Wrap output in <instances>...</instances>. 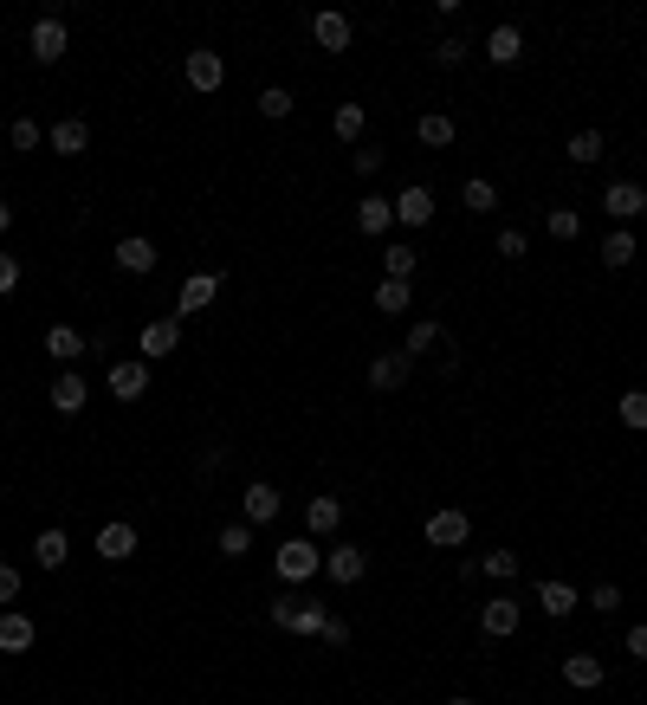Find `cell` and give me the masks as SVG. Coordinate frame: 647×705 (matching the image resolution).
I'll return each mask as SVG.
<instances>
[{"instance_id": "1", "label": "cell", "mask_w": 647, "mask_h": 705, "mask_svg": "<svg viewBox=\"0 0 647 705\" xmlns=\"http://www.w3.org/2000/svg\"><path fill=\"white\" fill-rule=\"evenodd\" d=\"M272 570H279V583H305V576L324 570V550L311 544V537H285V544L272 550Z\"/></svg>"}, {"instance_id": "2", "label": "cell", "mask_w": 647, "mask_h": 705, "mask_svg": "<svg viewBox=\"0 0 647 705\" xmlns=\"http://www.w3.org/2000/svg\"><path fill=\"white\" fill-rule=\"evenodd\" d=\"M26 46H33V59H39V65H59V59H65V46H72V33H65L59 13H39L33 33H26Z\"/></svg>"}, {"instance_id": "3", "label": "cell", "mask_w": 647, "mask_h": 705, "mask_svg": "<svg viewBox=\"0 0 647 705\" xmlns=\"http://www.w3.org/2000/svg\"><path fill=\"white\" fill-rule=\"evenodd\" d=\"M110 395H117V402H143L149 395V363L143 356H110Z\"/></svg>"}, {"instance_id": "4", "label": "cell", "mask_w": 647, "mask_h": 705, "mask_svg": "<svg viewBox=\"0 0 647 705\" xmlns=\"http://www.w3.org/2000/svg\"><path fill=\"white\" fill-rule=\"evenodd\" d=\"M324 576H330L337 589H356V583L369 576V557H363L356 544H330V550H324Z\"/></svg>"}, {"instance_id": "5", "label": "cell", "mask_w": 647, "mask_h": 705, "mask_svg": "<svg viewBox=\"0 0 647 705\" xmlns=\"http://www.w3.org/2000/svg\"><path fill=\"white\" fill-rule=\"evenodd\" d=\"M175 343H182V324H175V317H156V324H143L136 350H143V363H162V356H175Z\"/></svg>"}, {"instance_id": "6", "label": "cell", "mask_w": 647, "mask_h": 705, "mask_svg": "<svg viewBox=\"0 0 647 705\" xmlns=\"http://www.w3.org/2000/svg\"><path fill=\"white\" fill-rule=\"evenodd\" d=\"M182 78H188V91H220L227 85V65H220V52H188V65H182Z\"/></svg>"}, {"instance_id": "7", "label": "cell", "mask_w": 647, "mask_h": 705, "mask_svg": "<svg viewBox=\"0 0 647 705\" xmlns=\"http://www.w3.org/2000/svg\"><path fill=\"white\" fill-rule=\"evenodd\" d=\"M466 531H473V524H466V511H460V505H440L434 518H428V544H440V550H460V544H466Z\"/></svg>"}, {"instance_id": "8", "label": "cell", "mask_w": 647, "mask_h": 705, "mask_svg": "<svg viewBox=\"0 0 647 705\" xmlns=\"http://www.w3.org/2000/svg\"><path fill=\"white\" fill-rule=\"evenodd\" d=\"M602 207H609V214L628 227L635 214H647V188H641V182H609V188H602Z\"/></svg>"}, {"instance_id": "9", "label": "cell", "mask_w": 647, "mask_h": 705, "mask_svg": "<svg viewBox=\"0 0 647 705\" xmlns=\"http://www.w3.org/2000/svg\"><path fill=\"white\" fill-rule=\"evenodd\" d=\"M85 350H91V337H85V330H72V324H52V330H46V356H52L59 369H72Z\"/></svg>"}, {"instance_id": "10", "label": "cell", "mask_w": 647, "mask_h": 705, "mask_svg": "<svg viewBox=\"0 0 647 705\" xmlns=\"http://www.w3.org/2000/svg\"><path fill=\"white\" fill-rule=\"evenodd\" d=\"M311 39H318V46L324 52H350V20H343V13L337 7H324V13H311Z\"/></svg>"}, {"instance_id": "11", "label": "cell", "mask_w": 647, "mask_h": 705, "mask_svg": "<svg viewBox=\"0 0 647 705\" xmlns=\"http://www.w3.org/2000/svg\"><path fill=\"white\" fill-rule=\"evenodd\" d=\"M46 402L59 408V414H78L91 402V389H85V376H78V369H59V376H52V389H46Z\"/></svg>"}, {"instance_id": "12", "label": "cell", "mask_w": 647, "mask_h": 705, "mask_svg": "<svg viewBox=\"0 0 647 705\" xmlns=\"http://www.w3.org/2000/svg\"><path fill=\"white\" fill-rule=\"evenodd\" d=\"M98 557H104V563H130V557H136V524L110 518L104 531H98Z\"/></svg>"}, {"instance_id": "13", "label": "cell", "mask_w": 647, "mask_h": 705, "mask_svg": "<svg viewBox=\"0 0 647 705\" xmlns=\"http://www.w3.org/2000/svg\"><path fill=\"white\" fill-rule=\"evenodd\" d=\"M46 143L59 149V156H85V149H91V123H85V117H59V123L46 130Z\"/></svg>"}, {"instance_id": "14", "label": "cell", "mask_w": 647, "mask_h": 705, "mask_svg": "<svg viewBox=\"0 0 647 705\" xmlns=\"http://www.w3.org/2000/svg\"><path fill=\"white\" fill-rule=\"evenodd\" d=\"M117 272H130V279H143V272H156V240H143V233H130V240H117Z\"/></svg>"}, {"instance_id": "15", "label": "cell", "mask_w": 647, "mask_h": 705, "mask_svg": "<svg viewBox=\"0 0 647 705\" xmlns=\"http://www.w3.org/2000/svg\"><path fill=\"white\" fill-rule=\"evenodd\" d=\"M479 634H492V641L518 634V602H512V596H492L486 608H479Z\"/></svg>"}, {"instance_id": "16", "label": "cell", "mask_w": 647, "mask_h": 705, "mask_svg": "<svg viewBox=\"0 0 647 705\" xmlns=\"http://www.w3.org/2000/svg\"><path fill=\"white\" fill-rule=\"evenodd\" d=\"M279 505H285V499L266 486V479H253V486L240 492V511H246V524H272V518H279Z\"/></svg>"}, {"instance_id": "17", "label": "cell", "mask_w": 647, "mask_h": 705, "mask_svg": "<svg viewBox=\"0 0 647 705\" xmlns=\"http://www.w3.org/2000/svg\"><path fill=\"white\" fill-rule=\"evenodd\" d=\"M563 680H570L576 693H596V686L609 680V667H602L596 654H563Z\"/></svg>"}, {"instance_id": "18", "label": "cell", "mask_w": 647, "mask_h": 705, "mask_svg": "<svg viewBox=\"0 0 647 705\" xmlns=\"http://www.w3.org/2000/svg\"><path fill=\"white\" fill-rule=\"evenodd\" d=\"M408 382V356L402 350H382L376 363H369V389H382V395H395Z\"/></svg>"}, {"instance_id": "19", "label": "cell", "mask_w": 647, "mask_h": 705, "mask_svg": "<svg viewBox=\"0 0 647 705\" xmlns=\"http://www.w3.org/2000/svg\"><path fill=\"white\" fill-rule=\"evenodd\" d=\"M538 608H544L550 621H570L576 608H583V596H576L570 583H557V576H550V583H538Z\"/></svg>"}, {"instance_id": "20", "label": "cell", "mask_w": 647, "mask_h": 705, "mask_svg": "<svg viewBox=\"0 0 647 705\" xmlns=\"http://www.w3.org/2000/svg\"><path fill=\"white\" fill-rule=\"evenodd\" d=\"M395 220H402V227H428L434 220V188H402V195H395Z\"/></svg>"}, {"instance_id": "21", "label": "cell", "mask_w": 647, "mask_h": 705, "mask_svg": "<svg viewBox=\"0 0 647 705\" xmlns=\"http://www.w3.org/2000/svg\"><path fill=\"white\" fill-rule=\"evenodd\" d=\"M33 641H39V628L20 615V608H7V615H0V654H26Z\"/></svg>"}, {"instance_id": "22", "label": "cell", "mask_w": 647, "mask_h": 705, "mask_svg": "<svg viewBox=\"0 0 647 705\" xmlns=\"http://www.w3.org/2000/svg\"><path fill=\"white\" fill-rule=\"evenodd\" d=\"M65 557H72V537L65 531H39L33 537V563L39 570H65Z\"/></svg>"}, {"instance_id": "23", "label": "cell", "mask_w": 647, "mask_h": 705, "mask_svg": "<svg viewBox=\"0 0 647 705\" xmlns=\"http://www.w3.org/2000/svg\"><path fill=\"white\" fill-rule=\"evenodd\" d=\"M356 227L369 233V240H382V233L395 227V201H382V195H369L363 207H356Z\"/></svg>"}, {"instance_id": "24", "label": "cell", "mask_w": 647, "mask_h": 705, "mask_svg": "<svg viewBox=\"0 0 647 705\" xmlns=\"http://www.w3.org/2000/svg\"><path fill=\"white\" fill-rule=\"evenodd\" d=\"M518 52H525V33H518V26H492L486 33V59L492 65H512Z\"/></svg>"}, {"instance_id": "25", "label": "cell", "mask_w": 647, "mask_h": 705, "mask_svg": "<svg viewBox=\"0 0 647 705\" xmlns=\"http://www.w3.org/2000/svg\"><path fill=\"white\" fill-rule=\"evenodd\" d=\"M602 266H635V227H615V233H602Z\"/></svg>"}, {"instance_id": "26", "label": "cell", "mask_w": 647, "mask_h": 705, "mask_svg": "<svg viewBox=\"0 0 647 705\" xmlns=\"http://www.w3.org/2000/svg\"><path fill=\"white\" fill-rule=\"evenodd\" d=\"M434 343H447V330H440L434 317H421V324H415V330H408V337H402V356H408V363H415V356H428Z\"/></svg>"}, {"instance_id": "27", "label": "cell", "mask_w": 647, "mask_h": 705, "mask_svg": "<svg viewBox=\"0 0 647 705\" xmlns=\"http://www.w3.org/2000/svg\"><path fill=\"white\" fill-rule=\"evenodd\" d=\"M305 524H311V537H330L343 524V499H311L305 505Z\"/></svg>"}, {"instance_id": "28", "label": "cell", "mask_w": 647, "mask_h": 705, "mask_svg": "<svg viewBox=\"0 0 647 705\" xmlns=\"http://www.w3.org/2000/svg\"><path fill=\"white\" fill-rule=\"evenodd\" d=\"M214 298H220V279H214V272H195V279L182 285V311H208Z\"/></svg>"}, {"instance_id": "29", "label": "cell", "mask_w": 647, "mask_h": 705, "mask_svg": "<svg viewBox=\"0 0 647 705\" xmlns=\"http://www.w3.org/2000/svg\"><path fill=\"white\" fill-rule=\"evenodd\" d=\"M563 156H570L576 169H589V162H602V130H576L570 143H563Z\"/></svg>"}, {"instance_id": "30", "label": "cell", "mask_w": 647, "mask_h": 705, "mask_svg": "<svg viewBox=\"0 0 647 705\" xmlns=\"http://www.w3.org/2000/svg\"><path fill=\"white\" fill-rule=\"evenodd\" d=\"M292 110H298V98H292L285 85H266V91H259V117H266V123H285Z\"/></svg>"}, {"instance_id": "31", "label": "cell", "mask_w": 647, "mask_h": 705, "mask_svg": "<svg viewBox=\"0 0 647 705\" xmlns=\"http://www.w3.org/2000/svg\"><path fill=\"white\" fill-rule=\"evenodd\" d=\"M408 298H415V285H408V279H382L376 285V311H389V317H402Z\"/></svg>"}, {"instance_id": "32", "label": "cell", "mask_w": 647, "mask_h": 705, "mask_svg": "<svg viewBox=\"0 0 647 705\" xmlns=\"http://www.w3.org/2000/svg\"><path fill=\"white\" fill-rule=\"evenodd\" d=\"M382 266H389V279H415V266H421V253L408 240H389V253H382Z\"/></svg>"}, {"instance_id": "33", "label": "cell", "mask_w": 647, "mask_h": 705, "mask_svg": "<svg viewBox=\"0 0 647 705\" xmlns=\"http://www.w3.org/2000/svg\"><path fill=\"white\" fill-rule=\"evenodd\" d=\"M460 201H466V214H492V207H499V188H492L486 175H473V182L460 188Z\"/></svg>"}, {"instance_id": "34", "label": "cell", "mask_w": 647, "mask_h": 705, "mask_svg": "<svg viewBox=\"0 0 647 705\" xmlns=\"http://www.w3.org/2000/svg\"><path fill=\"white\" fill-rule=\"evenodd\" d=\"M324 628H330L324 608H318V602H298V608H292V628H285V634H318V641H324Z\"/></svg>"}, {"instance_id": "35", "label": "cell", "mask_w": 647, "mask_h": 705, "mask_svg": "<svg viewBox=\"0 0 647 705\" xmlns=\"http://www.w3.org/2000/svg\"><path fill=\"white\" fill-rule=\"evenodd\" d=\"M415 136H421L428 149H447V143H453V117H440V110H428V117L415 123Z\"/></svg>"}, {"instance_id": "36", "label": "cell", "mask_w": 647, "mask_h": 705, "mask_svg": "<svg viewBox=\"0 0 647 705\" xmlns=\"http://www.w3.org/2000/svg\"><path fill=\"white\" fill-rule=\"evenodd\" d=\"M615 414H622V427H635V434H647V389H628L622 402H615Z\"/></svg>"}, {"instance_id": "37", "label": "cell", "mask_w": 647, "mask_h": 705, "mask_svg": "<svg viewBox=\"0 0 647 705\" xmlns=\"http://www.w3.org/2000/svg\"><path fill=\"white\" fill-rule=\"evenodd\" d=\"M246 550H253V524H220V557H246Z\"/></svg>"}, {"instance_id": "38", "label": "cell", "mask_w": 647, "mask_h": 705, "mask_svg": "<svg viewBox=\"0 0 647 705\" xmlns=\"http://www.w3.org/2000/svg\"><path fill=\"white\" fill-rule=\"evenodd\" d=\"M330 130H337L343 143H356V136H363V104H337V117H330Z\"/></svg>"}, {"instance_id": "39", "label": "cell", "mask_w": 647, "mask_h": 705, "mask_svg": "<svg viewBox=\"0 0 647 705\" xmlns=\"http://www.w3.org/2000/svg\"><path fill=\"white\" fill-rule=\"evenodd\" d=\"M479 570L499 576V583H512V576H518V550H486V557H479Z\"/></svg>"}, {"instance_id": "40", "label": "cell", "mask_w": 647, "mask_h": 705, "mask_svg": "<svg viewBox=\"0 0 647 705\" xmlns=\"http://www.w3.org/2000/svg\"><path fill=\"white\" fill-rule=\"evenodd\" d=\"M7 136H13V149H39V143H46V130H39L33 117H13V130H7Z\"/></svg>"}, {"instance_id": "41", "label": "cell", "mask_w": 647, "mask_h": 705, "mask_svg": "<svg viewBox=\"0 0 647 705\" xmlns=\"http://www.w3.org/2000/svg\"><path fill=\"white\" fill-rule=\"evenodd\" d=\"M576 233H583V220L570 207H550V240H576Z\"/></svg>"}, {"instance_id": "42", "label": "cell", "mask_w": 647, "mask_h": 705, "mask_svg": "<svg viewBox=\"0 0 647 705\" xmlns=\"http://www.w3.org/2000/svg\"><path fill=\"white\" fill-rule=\"evenodd\" d=\"M499 253H505V259H525V253H531L525 227H499Z\"/></svg>"}, {"instance_id": "43", "label": "cell", "mask_w": 647, "mask_h": 705, "mask_svg": "<svg viewBox=\"0 0 647 705\" xmlns=\"http://www.w3.org/2000/svg\"><path fill=\"white\" fill-rule=\"evenodd\" d=\"M589 608H596V615H615V608H622V589H615V583H596V589H589Z\"/></svg>"}, {"instance_id": "44", "label": "cell", "mask_w": 647, "mask_h": 705, "mask_svg": "<svg viewBox=\"0 0 647 705\" xmlns=\"http://www.w3.org/2000/svg\"><path fill=\"white\" fill-rule=\"evenodd\" d=\"M382 169V143H356V175H376Z\"/></svg>"}, {"instance_id": "45", "label": "cell", "mask_w": 647, "mask_h": 705, "mask_svg": "<svg viewBox=\"0 0 647 705\" xmlns=\"http://www.w3.org/2000/svg\"><path fill=\"white\" fill-rule=\"evenodd\" d=\"M7 292H20V259L0 253V298H7Z\"/></svg>"}, {"instance_id": "46", "label": "cell", "mask_w": 647, "mask_h": 705, "mask_svg": "<svg viewBox=\"0 0 647 705\" xmlns=\"http://www.w3.org/2000/svg\"><path fill=\"white\" fill-rule=\"evenodd\" d=\"M0 602H20V570H13V563H0Z\"/></svg>"}, {"instance_id": "47", "label": "cell", "mask_w": 647, "mask_h": 705, "mask_svg": "<svg viewBox=\"0 0 647 705\" xmlns=\"http://www.w3.org/2000/svg\"><path fill=\"white\" fill-rule=\"evenodd\" d=\"M434 59H440V65H460V59H466V39H440Z\"/></svg>"}, {"instance_id": "48", "label": "cell", "mask_w": 647, "mask_h": 705, "mask_svg": "<svg viewBox=\"0 0 647 705\" xmlns=\"http://www.w3.org/2000/svg\"><path fill=\"white\" fill-rule=\"evenodd\" d=\"M324 647H350V621H337V615H330V628H324Z\"/></svg>"}, {"instance_id": "49", "label": "cell", "mask_w": 647, "mask_h": 705, "mask_svg": "<svg viewBox=\"0 0 647 705\" xmlns=\"http://www.w3.org/2000/svg\"><path fill=\"white\" fill-rule=\"evenodd\" d=\"M628 654L647 660V621H635V628H628Z\"/></svg>"}, {"instance_id": "50", "label": "cell", "mask_w": 647, "mask_h": 705, "mask_svg": "<svg viewBox=\"0 0 647 705\" xmlns=\"http://www.w3.org/2000/svg\"><path fill=\"white\" fill-rule=\"evenodd\" d=\"M292 608H298L292 596H279V602H272V628H292Z\"/></svg>"}, {"instance_id": "51", "label": "cell", "mask_w": 647, "mask_h": 705, "mask_svg": "<svg viewBox=\"0 0 647 705\" xmlns=\"http://www.w3.org/2000/svg\"><path fill=\"white\" fill-rule=\"evenodd\" d=\"M7 227H13V207H7V201H0V233H7Z\"/></svg>"}, {"instance_id": "52", "label": "cell", "mask_w": 647, "mask_h": 705, "mask_svg": "<svg viewBox=\"0 0 647 705\" xmlns=\"http://www.w3.org/2000/svg\"><path fill=\"white\" fill-rule=\"evenodd\" d=\"M447 705H473V699H447Z\"/></svg>"}]
</instances>
